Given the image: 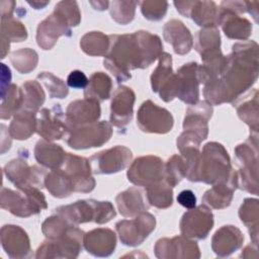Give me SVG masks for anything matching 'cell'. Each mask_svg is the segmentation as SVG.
I'll return each mask as SVG.
<instances>
[{
	"label": "cell",
	"mask_w": 259,
	"mask_h": 259,
	"mask_svg": "<svg viewBox=\"0 0 259 259\" xmlns=\"http://www.w3.org/2000/svg\"><path fill=\"white\" fill-rule=\"evenodd\" d=\"M109 38V52L103 64L117 82L130 79V70L146 68L161 55L162 44L159 36L148 31L110 35Z\"/></svg>",
	"instance_id": "6da1fadb"
},
{
	"label": "cell",
	"mask_w": 259,
	"mask_h": 259,
	"mask_svg": "<svg viewBox=\"0 0 259 259\" xmlns=\"http://www.w3.org/2000/svg\"><path fill=\"white\" fill-rule=\"evenodd\" d=\"M187 163L186 177L191 181L220 183L228 180L233 171L228 153L221 144L208 143L201 154L197 153Z\"/></svg>",
	"instance_id": "7a4b0ae2"
},
{
	"label": "cell",
	"mask_w": 259,
	"mask_h": 259,
	"mask_svg": "<svg viewBox=\"0 0 259 259\" xmlns=\"http://www.w3.org/2000/svg\"><path fill=\"white\" fill-rule=\"evenodd\" d=\"M202 82L200 66L189 63L182 66L177 73L171 76L165 86L159 91L165 101L178 97L187 104H195L198 100V84Z\"/></svg>",
	"instance_id": "3957f363"
},
{
	"label": "cell",
	"mask_w": 259,
	"mask_h": 259,
	"mask_svg": "<svg viewBox=\"0 0 259 259\" xmlns=\"http://www.w3.org/2000/svg\"><path fill=\"white\" fill-rule=\"evenodd\" d=\"M56 210L68 222L73 224H80L91 221H94L98 224H103L115 215V210L110 202L95 201L92 199L82 201L80 200L71 205L61 206Z\"/></svg>",
	"instance_id": "277c9868"
},
{
	"label": "cell",
	"mask_w": 259,
	"mask_h": 259,
	"mask_svg": "<svg viewBox=\"0 0 259 259\" xmlns=\"http://www.w3.org/2000/svg\"><path fill=\"white\" fill-rule=\"evenodd\" d=\"M20 192L3 188L1 206L18 217H28L47 207L45 196L36 187L20 188Z\"/></svg>",
	"instance_id": "5b68a950"
},
{
	"label": "cell",
	"mask_w": 259,
	"mask_h": 259,
	"mask_svg": "<svg viewBox=\"0 0 259 259\" xmlns=\"http://www.w3.org/2000/svg\"><path fill=\"white\" fill-rule=\"evenodd\" d=\"M111 132V126L106 121L91 123L71 130L67 143L74 149L99 147L109 140Z\"/></svg>",
	"instance_id": "8992f818"
},
{
	"label": "cell",
	"mask_w": 259,
	"mask_h": 259,
	"mask_svg": "<svg viewBox=\"0 0 259 259\" xmlns=\"http://www.w3.org/2000/svg\"><path fill=\"white\" fill-rule=\"evenodd\" d=\"M138 125L143 132L165 134L173 126V117L165 108L148 100L142 104L138 112Z\"/></svg>",
	"instance_id": "52a82bcc"
},
{
	"label": "cell",
	"mask_w": 259,
	"mask_h": 259,
	"mask_svg": "<svg viewBox=\"0 0 259 259\" xmlns=\"http://www.w3.org/2000/svg\"><path fill=\"white\" fill-rule=\"evenodd\" d=\"M164 172L163 161L160 158L147 156L135 160L127 171V177L134 184L148 187L160 182L164 176Z\"/></svg>",
	"instance_id": "ba28073f"
},
{
	"label": "cell",
	"mask_w": 259,
	"mask_h": 259,
	"mask_svg": "<svg viewBox=\"0 0 259 259\" xmlns=\"http://www.w3.org/2000/svg\"><path fill=\"white\" fill-rule=\"evenodd\" d=\"M61 170L71 181L74 191L89 192L94 188L95 182L90 175V164L87 159L67 154Z\"/></svg>",
	"instance_id": "9c48e42d"
},
{
	"label": "cell",
	"mask_w": 259,
	"mask_h": 259,
	"mask_svg": "<svg viewBox=\"0 0 259 259\" xmlns=\"http://www.w3.org/2000/svg\"><path fill=\"white\" fill-rule=\"evenodd\" d=\"M155 229V218L146 212L132 221H120L116 224V230L121 242L128 246L141 244Z\"/></svg>",
	"instance_id": "30bf717a"
},
{
	"label": "cell",
	"mask_w": 259,
	"mask_h": 259,
	"mask_svg": "<svg viewBox=\"0 0 259 259\" xmlns=\"http://www.w3.org/2000/svg\"><path fill=\"white\" fill-rule=\"evenodd\" d=\"M132 159V152L122 146L102 151L90 158L93 172L114 173L125 168Z\"/></svg>",
	"instance_id": "8fae6325"
},
{
	"label": "cell",
	"mask_w": 259,
	"mask_h": 259,
	"mask_svg": "<svg viewBox=\"0 0 259 259\" xmlns=\"http://www.w3.org/2000/svg\"><path fill=\"white\" fill-rule=\"evenodd\" d=\"M100 116V107L97 100L85 98L71 102L66 112L68 131L94 123Z\"/></svg>",
	"instance_id": "7c38bea8"
},
{
	"label": "cell",
	"mask_w": 259,
	"mask_h": 259,
	"mask_svg": "<svg viewBox=\"0 0 259 259\" xmlns=\"http://www.w3.org/2000/svg\"><path fill=\"white\" fill-rule=\"evenodd\" d=\"M66 131V117L59 104H56L52 109L44 108L39 111V116L36 120V132L47 141L61 139Z\"/></svg>",
	"instance_id": "4fadbf2b"
},
{
	"label": "cell",
	"mask_w": 259,
	"mask_h": 259,
	"mask_svg": "<svg viewBox=\"0 0 259 259\" xmlns=\"http://www.w3.org/2000/svg\"><path fill=\"white\" fill-rule=\"evenodd\" d=\"M213 225L211 211L203 205L189 210L182 217L180 230L189 238L204 239Z\"/></svg>",
	"instance_id": "5bb4252c"
},
{
	"label": "cell",
	"mask_w": 259,
	"mask_h": 259,
	"mask_svg": "<svg viewBox=\"0 0 259 259\" xmlns=\"http://www.w3.org/2000/svg\"><path fill=\"white\" fill-rule=\"evenodd\" d=\"M69 22L63 14L55 9L54 13L39 23L36 39L39 47L45 50L51 49L60 35H71Z\"/></svg>",
	"instance_id": "9a60e30c"
},
{
	"label": "cell",
	"mask_w": 259,
	"mask_h": 259,
	"mask_svg": "<svg viewBox=\"0 0 259 259\" xmlns=\"http://www.w3.org/2000/svg\"><path fill=\"white\" fill-rule=\"evenodd\" d=\"M135 93L128 87H118L112 97L110 121L116 127L126 125L133 116Z\"/></svg>",
	"instance_id": "2e32d148"
},
{
	"label": "cell",
	"mask_w": 259,
	"mask_h": 259,
	"mask_svg": "<svg viewBox=\"0 0 259 259\" xmlns=\"http://www.w3.org/2000/svg\"><path fill=\"white\" fill-rule=\"evenodd\" d=\"M177 10L183 15L191 16L198 25L207 27L214 26L219 23V13L213 2H175Z\"/></svg>",
	"instance_id": "e0dca14e"
},
{
	"label": "cell",
	"mask_w": 259,
	"mask_h": 259,
	"mask_svg": "<svg viewBox=\"0 0 259 259\" xmlns=\"http://www.w3.org/2000/svg\"><path fill=\"white\" fill-rule=\"evenodd\" d=\"M1 242L10 257H25L29 252V240L18 226H4L1 230Z\"/></svg>",
	"instance_id": "ac0fdd59"
},
{
	"label": "cell",
	"mask_w": 259,
	"mask_h": 259,
	"mask_svg": "<svg viewBox=\"0 0 259 259\" xmlns=\"http://www.w3.org/2000/svg\"><path fill=\"white\" fill-rule=\"evenodd\" d=\"M115 234L109 229H97L84 236V246L94 256H108L115 247Z\"/></svg>",
	"instance_id": "d6986e66"
},
{
	"label": "cell",
	"mask_w": 259,
	"mask_h": 259,
	"mask_svg": "<svg viewBox=\"0 0 259 259\" xmlns=\"http://www.w3.org/2000/svg\"><path fill=\"white\" fill-rule=\"evenodd\" d=\"M238 185V178L233 171L230 178L224 182H220L203 195V202L213 208H223L230 204L233 196V191Z\"/></svg>",
	"instance_id": "ffe728a7"
},
{
	"label": "cell",
	"mask_w": 259,
	"mask_h": 259,
	"mask_svg": "<svg viewBox=\"0 0 259 259\" xmlns=\"http://www.w3.org/2000/svg\"><path fill=\"white\" fill-rule=\"evenodd\" d=\"M244 237L237 228L225 226L214 234L212 249L220 256H228L241 246Z\"/></svg>",
	"instance_id": "44dd1931"
},
{
	"label": "cell",
	"mask_w": 259,
	"mask_h": 259,
	"mask_svg": "<svg viewBox=\"0 0 259 259\" xmlns=\"http://www.w3.org/2000/svg\"><path fill=\"white\" fill-rule=\"evenodd\" d=\"M164 37L173 46L174 52L177 54H186L191 49L192 36L189 30L179 20H171L166 23Z\"/></svg>",
	"instance_id": "7402d4cb"
},
{
	"label": "cell",
	"mask_w": 259,
	"mask_h": 259,
	"mask_svg": "<svg viewBox=\"0 0 259 259\" xmlns=\"http://www.w3.org/2000/svg\"><path fill=\"white\" fill-rule=\"evenodd\" d=\"M219 13V23L225 31V34L230 38H246L249 36L252 26L250 22L234 14L232 10L221 7Z\"/></svg>",
	"instance_id": "603a6c76"
},
{
	"label": "cell",
	"mask_w": 259,
	"mask_h": 259,
	"mask_svg": "<svg viewBox=\"0 0 259 259\" xmlns=\"http://www.w3.org/2000/svg\"><path fill=\"white\" fill-rule=\"evenodd\" d=\"M116 202L119 212L124 217H133L149 208V204L146 203L148 202L147 196L145 198L143 192L136 187L119 193Z\"/></svg>",
	"instance_id": "cb8c5ba5"
},
{
	"label": "cell",
	"mask_w": 259,
	"mask_h": 259,
	"mask_svg": "<svg viewBox=\"0 0 259 259\" xmlns=\"http://www.w3.org/2000/svg\"><path fill=\"white\" fill-rule=\"evenodd\" d=\"M34 155L38 163L52 169H57L61 166L67 156L59 145L50 144L46 141L37 142Z\"/></svg>",
	"instance_id": "d4e9b609"
},
{
	"label": "cell",
	"mask_w": 259,
	"mask_h": 259,
	"mask_svg": "<svg viewBox=\"0 0 259 259\" xmlns=\"http://www.w3.org/2000/svg\"><path fill=\"white\" fill-rule=\"evenodd\" d=\"M34 130H36L35 112L22 109L17 111L9 126V134L17 140H25L29 138Z\"/></svg>",
	"instance_id": "484cf974"
},
{
	"label": "cell",
	"mask_w": 259,
	"mask_h": 259,
	"mask_svg": "<svg viewBox=\"0 0 259 259\" xmlns=\"http://www.w3.org/2000/svg\"><path fill=\"white\" fill-rule=\"evenodd\" d=\"M111 90V79L102 72L93 74L86 86L84 96L85 98L104 100L109 97Z\"/></svg>",
	"instance_id": "4316f807"
},
{
	"label": "cell",
	"mask_w": 259,
	"mask_h": 259,
	"mask_svg": "<svg viewBox=\"0 0 259 259\" xmlns=\"http://www.w3.org/2000/svg\"><path fill=\"white\" fill-rule=\"evenodd\" d=\"M109 38L99 31H92L85 34L80 41L82 50L91 56L105 55L109 50Z\"/></svg>",
	"instance_id": "83f0119b"
},
{
	"label": "cell",
	"mask_w": 259,
	"mask_h": 259,
	"mask_svg": "<svg viewBox=\"0 0 259 259\" xmlns=\"http://www.w3.org/2000/svg\"><path fill=\"white\" fill-rule=\"evenodd\" d=\"M22 92V109L36 112L37 108L44 103L45 93L40 85L35 81H28L23 84Z\"/></svg>",
	"instance_id": "f1b7e54d"
},
{
	"label": "cell",
	"mask_w": 259,
	"mask_h": 259,
	"mask_svg": "<svg viewBox=\"0 0 259 259\" xmlns=\"http://www.w3.org/2000/svg\"><path fill=\"white\" fill-rule=\"evenodd\" d=\"M146 196L150 204L159 208H165L172 204V189L168 183L160 181L148 186Z\"/></svg>",
	"instance_id": "f546056e"
},
{
	"label": "cell",
	"mask_w": 259,
	"mask_h": 259,
	"mask_svg": "<svg viewBox=\"0 0 259 259\" xmlns=\"http://www.w3.org/2000/svg\"><path fill=\"white\" fill-rule=\"evenodd\" d=\"M22 106V92L21 89L14 84L7 87V91L2 93L1 117L2 119L9 118L15 114Z\"/></svg>",
	"instance_id": "4dcf8cb0"
},
{
	"label": "cell",
	"mask_w": 259,
	"mask_h": 259,
	"mask_svg": "<svg viewBox=\"0 0 259 259\" xmlns=\"http://www.w3.org/2000/svg\"><path fill=\"white\" fill-rule=\"evenodd\" d=\"M220 44V33L218 29L213 26L206 27L198 31L195 49L201 56H204L206 54L219 51Z\"/></svg>",
	"instance_id": "1f68e13d"
},
{
	"label": "cell",
	"mask_w": 259,
	"mask_h": 259,
	"mask_svg": "<svg viewBox=\"0 0 259 259\" xmlns=\"http://www.w3.org/2000/svg\"><path fill=\"white\" fill-rule=\"evenodd\" d=\"M171 55L164 53L160 55V62L157 69L153 72L151 76V82H152V88L153 91L159 92L165 84L169 81L172 73V66H171Z\"/></svg>",
	"instance_id": "d6a6232c"
},
{
	"label": "cell",
	"mask_w": 259,
	"mask_h": 259,
	"mask_svg": "<svg viewBox=\"0 0 259 259\" xmlns=\"http://www.w3.org/2000/svg\"><path fill=\"white\" fill-rule=\"evenodd\" d=\"M187 173V163L186 161L182 160L181 157L173 156L169 159L166 168H165V175H166V182L171 186H175L180 180L186 176Z\"/></svg>",
	"instance_id": "836d02e7"
},
{
	"label": "cell",
	"mask_w": 259,
	"mask_h": 259,
	"mask_svg": "<svg viewBox=\"0 0 259 259\" xmlns=\"http://www.w3.org/2000/svg\"><path fill=\"white\" fill-rule=\"evenodd\" d=\"M14 68L20 73H28L35 68L37 62V55L34 51L23 49L14 52L10 58Z\"/></svg>",
	"instance_id": "e575fe53"
},
{
	"label": "cell",
	"mask_w": 259,
	"mask_h": 259,
	"mask_svg": "<svg viewBox=\"0 0 259 259\" xmlns=\"http://www.w3.org/2000/svg\"><path fill=\"white\" fill-rule=\"evenodd\" d=\"M1 30V37L8 41L9 39H11L12 41H21L27 36L26 29L22 25V23L11 17L2 18Z\"/></svg>",
	"instance_id": "d590c367"
},
{
	"label": "cell",
	"mask_w": 259,
	"mask_h": 259,
	"mask_svg": "<svg viewBox=\"0 0 259 259\" xmlns=\"http://www.w3.org/2000/svg\"><path fill=\"white\" fill-rule=\"evenodd\" d=\"M137 2H112L110 9L111 17L119 23H127L133 20L135 14V7Z\"/></svg>",
	"instance_id": "8d00e7d4"
},
{
	"label": "cell",
	"mask_w": 259,
	"mask_h": 259,
	"mask_svg": "<svg viewBox=\"0 0 259 259\" xmlns=\"http://www.w3.org/2000/svg\"><path fill=\"white\" fill-rule=\"evenodd\" d=\"M37 78L44 82V84L49 90L51 97L64 98L68 94V89L66 85L63 83L61 79L55 77L53 74L44 72L42 74H39Z\"/></svg>",
	"instance_id": "74e56055"
},
{
	"label": "cell",
	"mask_w": 259,
	"mask_h": 259,
	"mask_svg": "<svg viewBox=\"0 0 259 259\" xmlns=\"http://www.w3.org/2000/svg\"><path fill=\"white\" fill-rule=\"evenodd\" d=\"M168 4L166 2L145 1L142 2V12L146 18L150 20H159L164 17Z\"/></svg>",
	"instance_id": "f35d334b"
},
{
	"label": "cell",
	"mask_w": 259,
	"mask_h": 259,
	"mask_svg": "<svg viewBox=\"0 0 259 259\" xmlns=\"http://www.w3.org/2000/svg\"><path fill=\"white\" fill-rule=\"evenodd\" d=\"M61 14L65 16L70 25H78L80 22V13L76 2H60L55 7Z\"/></svg>",
	"instance_id": "ab89813d"
},
{
	"label": "cell",
	"mask_w": 259,
	"mask_h": 259,
	"mask_svg": "<svg viewBox=\"0 0 259 259\" xmlns=\"http://www.w3.org/2000/svg\"><path fill=\"white\" fill-rule=\"evenodd\" d=\"M89 80L85 76V74L82 71L75 70L71 72L67 78V83L70 87L80 89V88H85L88 85Z\"/></svg>",
	"instance_id": "60d3db41"
},
{
	"label": "cell",
	"mask_w": 259,
	"mask_h": 259,
	"mask_svg": "<svg viewBox=\"0 0 259 259\" xmlns=\"http://www.w3.org/2000/svg\"><path fill=\"white\" fill-rule=\"evenodd\" d=\"M177 201L184 207L192 209L196 204V197L191 190H183L177 196Z\"/></svg>",
	"instance_id": "b9f144b4"
}]
</instances>
